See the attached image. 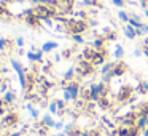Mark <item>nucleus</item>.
Masks as SVG:
<instances>
[{"label":"nucleus","mask_w":148,"mask_h":136,"mask_svg":"<svg viewBox=\"0 0 148 136\" xmlns=\"http://www.w3.org/2000/svg\"><path fill=\"white\" fill-rule=\"evenodd\" d=\"M88 29V24L84 23L83 19H67L65 21V31L67 32H70L72 35L73 34H84Z\"/></svg>","instance_id":"1"},{"label":"nucleus","mask_w":148,"mask_h":136,"mask_svg":"<svg viewBox=\"0 0 148 136\" xmlns=\"http://www.w3.org/2000/svg\"><path fill=\"white\" fill-rule=\"evenodd\" d=\"M10 64L13 66V69L16 71L18 77H19V83H21V87H23V90L27 91V90H29V82H27V71L23 67V64H21L18 59H10Z\"/></svg>","instance_id":"2"},{"label":"nucleus","mask_w":148,"mask_h":136,"mask_svg":"<svg viewBox=\"0 0 148 136\" xmlns=\"http://www.w3.org/2000/svg\"><path fill=\"white\" fill-rule=\"evenodd\" d=\"M64 101H77L78 96H80V85L77 82H69L64 87Z\"/></svg>","instance_id":"3"},{"label":"nucleus","mask_w":148,"mask_h":136,"mask_svg":"<svg viewBox=\"0 0 148 136\" xmlns=\"http://www.w3.org/2000/svg\"><path fill=\"white\" fill-rule=\"evenodd\" d=\"M89 96L92 101H99L102 96H105V82H97L89 87Z\"/></svg>","instance_id":"4"},{"label":"nucleus","mask_w":148,"mask_h":136,"mask_svg":"<svg viewBox=\"0 0 148 136\" xmlns=\"http://www.w3.org/2000/svg\"><path fill=\"white\" fill-rule=\"evenodd\" d=\"M92 72H94V66L89 61H86V59H81L77 67V74L81 75V77H86V75L92 74Z\"/></svg>","instance_id":"5"},{"label":"nucleus","mask_w":148,"mask_h":136,"mask_svg":"<svg viewBox=\"0 0 148 136\" xmlns=\"http://www.w3.org/2000/svg\"><path fill=\"white\" fill-rule=\"evenodd\" d=\"M126 72H127V66H126L124 62L123 61L115 62V67H113V71H112L113 77H121L123 74H126Z\"/></svg>","instance_id":"6"},{"label":"nucleus","mask_w":148,"mask_h":136,"mask_svg":"<svg viewBox=\"0 0 148 136\" xmlns=\"http://www.w3.org/2000/svg\"><path fill=\"white\" fill-rule=\"evenodd\" d=\"M43 55L45 53L42 51V50H32V51L27 53V59L32 62H42L43 61Z\"/></svg>","instance_id":"7"},{"label":"nucleus","mask_w":148,"mask_h":136,"mask_svg":"<svg viewBox=\"0 0 148 136\" xmlns=\"http://www.w3.org/2000/svg\"><path fill=\"white\" fill-rule=\"evenodd\" d=\"M131 94H132V88L126 85V87H123L121 90H119V93H118V101L124 103V101H127L129 98H131Z\"/></svg>","instance_id":"8"},{"label":"nucleus","mask_w":148,"mask_h":136,"mask_svg":"<svg viewBox=\"0 0 148 136\" xmlns=\"http://www.w3.org/2000/svg\"><path fill=\"white\" fill-rule=\"evenodd\" d=\"M123 32H124L126 39H129V40H134L135 37H137V31H135V27H132L131 24H126Z\"/></svg>","instance_id":"9"},{"label":"nucleus","mask_w":148,"mask_h":136,"mask_svg":"<svg viewBox=\"0 0 148 136\" xmlns=\"http://www.w3.org/2000/svg\"><path fill=\"white\" fill-rule=\"evenodd\" d=\"M58 48V42H53V40H49V42H45L42 45V51L43 53H51V51H54V50Z\"/></svg>","instance_id":"10"},{"label":"nucleus","mask_w":148,"mask_h":136,"mask_svg":"<svg viewBox=\"0 0 148 136\" xmlns=\"http://www.w3.org/2000/svg\"><path fill=\"white\" fill-rule=\"evenodd\" d=\"M132 27H135V29H142V26H143V23L140 21V16H137V15H132L131 18H129V23Z\"/></svg>","instance_id":"11"},{"label":"nucleus","mask_w":148,"mask_h":136,"mask_svg":"<svg viewBox=\"0 0 148 136\" xmlns=\"http://www.w3.org/2000/svg\"><path fill=\"white\" fill-rule=\"evenodd\" d=\"M113 56H115L118 61H121V58L124 56V48H123L119 43H118V45H115V48H113Z\"/></svg>","instance_id":"12"},{"label":"nucleus","mask_w":148,"mask_h":136,"mask_svg":"<svg viewBox=\"0 0 148 136\" xmlns=\"http://www.w3.org/2000/svg\"><path fill=\"white\" fill-rule=\"evenodd\" d=\"M16 122H18V115H16V114H10V115H7V117H5V120H3V123L7 126L16 125Z\"/></svg>","instance_id":"13"},{"label":"nucleus","mask_w":148,"mask_h":136,"mask_svg":"<svg viewBox=\"0 0 148 136\" xmlns=\"http://www.w3.org/2000/svg\"><path fill=\"white\" fill-rule=\"evenodd\" d=\"M11 45H13V42H11L10 39H5V37L0 39V51H3V50H10Z\"/></svg>","instance_id":"14"},{"label":"nucleus","mask_w":148,"mask_h":136,"mask_svg":"<svg viewBox=\"0 0 148 136\" xmlns=\"http://www.w3.org/2000/svg\"><path fill=\"white\" fill-rule=\"evenodd\" d=\"M42 123L45 126H48V128H54V125H56V122H54V119H53L51 115H45L42 119Z\"/></svg>","instance_id":"15"},{"label":"nucleus","mask_w":148,"mask_h":136,"mask_svg":"<svg viewBox=\"0 0 148 136\" xmlns=\"http://www.w3.org/2000/svg\"><path fill=\"white\" fill-rule=\"evenodd\" d=\"M3 101L7 104H13L14 101H16V94H14V91H7L3 96Z\"/></svg>","instance_id":"16"},{"label":"nucleus","mask_w":148,"mask_h":136,"mask_svg":"<svg viewBox=\"0 0 148 136\" xmlns=\"http://www.w3.org/2000/svg\"><path fill=\"white\" fill-rule=\"evenodd\" d=\"M75 74H77V67H69L67 71H65V74H64V80H72V78L75 77Z\"/></svg>","instance_id":"17"},{"label":"nucleus","mask_w":148,"mask_h":136,"mask_svg":"<svg viewBox=\"0 0 148 136\" xmlns=\"http://www.w3.org/2000/svg\"><path fill=\"white\" fill-rule=\"evenodd\" d=\"M103 42H105V39H97V40H94L92 48L96 50V51H100V50H103Z\"/></svg>","instance_id":"18"},{"label":"nucleus","mask_w":148,"mask_h":136,"mask_svg":"<svg viewBox=\"0 0 148 136\" xmlns=\"http://www.w3.org/2000/svg\"><path fill=\"white\" fill-rule=\"evenodd\" d=\"M129 18H131V16H129V15L126 13L124 10H119V11H118V19H119V21H123V23L127 24V23H129Z\"/></svg>","instance_id":"19"},{"label":"nucleus","mask_w":148,"mask_h":136,"mask_svg":"<svg viewBox=\"0 0 148 136\" xmlns=\"http://www.w3.org/2000/svg\"><path fill=\"white\" fill-rule=\"evenodd\" d=\"M72 40H73L75 43H78V45L84 43V37H83V34H73V35H72Z\"/></svg>","instance_id":"20"},{"label":"nucleus","mask_w":148,"mask_h":136,"mask_svg":"<svg viewBox=\"0 0 148 136\" xmlns=\"http://www.w3.org/2000/svg\"><path fill=\"white\" fill-rule=\"evenodd\" d=\"M26 107H27V110H29V112H30V115H32L34 119H38V110H37L35 107L32 106V104H27Z\"/></svg>","instance_id":"21"},{"label":"nucleus","mask_w":148,"mask_h":136,"mask_svg":"<svg viewBox=\"0 0 148 136\" xmlns=\"http://www.w3.org/2000/svg\"><path fill=\"white\" fill-rule=\"evenodd\" d=\"M49 112L51 114H59V107H58V104H56V101L49 103Z\"/></svg>","instance_id":"22"},{"label":"nucleus","mask_w":148,"mask_h":136,"mask_svg":"<svg viewBox=\"0 0 148 136\" xmlns=\"http://www.w3.org/2000/svg\"><path fill=\"white\" fill-rule=\"evenodd\" d=\"M147 91H148V83L140 82V85H138V93H147Z\"/></svg>","instance_id":"23"},{"label":"nucleus","mask_w":148,"mask_h":136,"mask_svg":"<svg viewBox=\"0 0 148 136\" xmlns=\"http://www.w3.org/2000/svg\"><path fill=\"white\" fill-rule=\"evenodd\" d=\"M7 15V8H5V3H0V18H3Z\"/></svg>","instance_id":"24"},{"label":"nucleus","mask_w":148,"mask_h":136,"mask_svg":"<svg viewBox=\"0 0 148 136\" xmlns=\"http://www.w3.org/2000/svg\"><path fill=\"white\" fill-rule=\"evenodd\" d=\"M14 43H16V46H19V48H21V46H24V39H23V37H18V39L14 40Z\"/></svg>","instance_id":"25"},{"label":"nucleus","mask_w":148,"mask_h":136,"mask_svg":"<svg viewBox=\"0 0 148 136\" xmlns=\"http://www.w3.org/2000/svg\"><path fill=\"white\" fill-rule=\"evenodd\" d=\"M113 3L118 8H121V7H124V0H113Z\"/></svg>","instance_id":"26"},{"label":"nucleus","mask_w":148,"mask_h":136,"mask_svg":"<svg viewBox=\"0 0 148 136\" xmlns=\"http://www.w3.org/2000/svg\"><path fill=\"white\" fill-rule=\"evenodd\" d=\"M70 55H72V50H64L62 51V58H70Z\"/></svg>","instance_id":"27"},{"label":"nucleus","mask_w":148,"mask_h":136,"mask_svg":"<svg viewBox=\"0 0 148 136\" xmlns=\"http://www.w3.org/2000/svg\"><path fill=\"white\" fill-rule=\"evenodd\" d=\"M83 3L86 5V7H91V5H96V2H94V0H83Z\"/></svg>","instance_id":"28"},{"label":"nucleus","mask_w":148,"mask_h":136,"mask_svg":"<svg viewBox=\"0 0 148 136\" xmlns=\"http://www.w3.org/2000/svg\"><path fill=\"white\" fill-rule=\"evenodd\" d=\"M62 126H64V123H62V122H56V125H54V128H56V130H61V128H62Z\"/></svg>","instance_id":"29"},{"label":"nucleus","mask_w":148,"mask_h":136,"mask_svg":"<svg viewBox=\"0 0 148 136\" xmlns=\"http://www.w3.org/2000/svg\"><path fill=\"white\" fill-rule=\"evenodd\" d=\"M142 53H143V51H142V50H135V51H134V56H140Z\"/></svg>","instance_id":"30"},{"label":"nucleus","mask_w":148,"mask_h":136,"mask_svg":"<svg viewBox=\"0 0 148 136\" xmlns=\"http://www.w3.org/2000/svg\"><path fill=\"white\" fill-rule=\"evenodd\" d=\"M3 112H5V109H3V106H0V115H3Z\"/></svg>","instance_id":"31"},{"label":"nucleus","mask_w":148,"mask_h":136,"mask_svg":"<svg viewBox=\"0 0 148 136\" xmlns=\"http://www.w3.org/2000/svg\"><path fill=\"white\" fill-rule=\"evenodd\" d=\"M8 136H23L21 133H11V135H8Z\"/></svg>","instance_id":"32"},{"label":"nucleus","mask_w":148,"mask_h":136,"mask_svg":"<svg viewBox=\"0 0 148 136\" xmlns=\"http://www.w3.org/2000/svg\"><path fill=\"white\" fill-rule=\"evenodd\" d=\"M13 2H16V3H23V2H26V0H13Z\"/></svg>","instance_id":"33"},{"label":"nucleus","mask_w":148,"mask_h":136,"mask_svg":"<svg viewBox=\"0 0 148 136\" xmlns=\"http://www.w3.org/2000/svg\"><path fill=\"white\" fill-rule=\"evenodd\" d=\"M143 13H145V16L148 18V8H145V10H143Z\"/></svg>","instance_id":"34"},{"label":"nucleus","mask_w":148,"mask_h":136,"mask_svg":"<svg viewBox=\"0 0 148 136\" xmlns=\"http://www.w3.org/2000/svg\"><path fill=\"white\" fill-rule=\"evenodd\" d=\"M58 136H69V135H67V133H59Z\"/></svg>","instance_id":"35"},{"label":"nucleus","mask_w":148,"mask_h":136,"mask_svg":"<svg viewBox=\"0 0 148 136\" xmlns=\"http://www.w3.org/2000/svg\"><path fill=\"white\" fill-rule=\"evenodd\" d=\"M112 136H119V135H118V133L115 131V133H112Z\"/></svg>","instance_id":"36"},{"label":"nucleus","mask_w":148,"mask_h":136,"mask_svg":"<svg viewBox=\"0 0 148 136\" xmlns=\"http://www.w3.org/2000/svg\"><path fill=\"white\" fill-rule=\"evenodd\" d=\"M2 83H3V80H2V75H0V85H2Z\"/></svg>","instance_id":"37"},{"label":"nucleus","mask_w":148,"mask_h":136,"mask_svg":"<svg viewBox=\"0 0 148 136\" xmlns=\"http://www.w3.org/2000/svg\"><path fill=\"white\" fill-rule=\"evenodd\" d=\"M94 2H96V3H97V2H100V0H94Z\"/></svg>","instance_id":"38"}]
</instances>
